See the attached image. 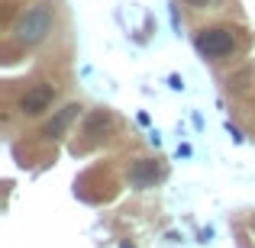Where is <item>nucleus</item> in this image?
Returning a JSON list of instances; mask_svg holds the SVG:
<instances>
[{"label":"nucleus","mask_w":255,"mask_h":248,"mask_svg":"<svg viewBox=\"0 0 255 248\" xmlns=\"http://www.w3.org/2000/svg\"><path fill=\"white\" fill-rule=\"evenodd\" d=\"M52 23H55V10H52V3H45V0H42V3H32L29 10L16 19L13 36H16L19 45H39L45 36H49Z\"/></svg>","instance_id":"obj_1"},{"label":"nucleus","mask_w":255,"mask_h":248,"mask_svg":"<svg viewBox=\"0 0 255 248\" xmlns=\"http://www.w3.org/2000/svg\"><path fill=\"white\" fill-rule=\"evenodd\" d=\"M233 49H236V36L226 26H213V29L197 32V52L204 58H226Z\"/></svg>","instance_id":"obj_2"},{"label":"nucleus","mask_w":255,"mask_h":248,"mask_svg":"<svg viewBox=\"0 0 255 248\" xmlns=\"http://www.w3.org/2000/svg\"><path fill=\"white\" fill-rule=\"evenodd\" d=\"M52 100H55V90H52L49 84H36V87H29V90L23 93L19 106H23V113H42V110L52 106Z\"/></svg>","instance_id":"obj_3"},{"label":"nucleus","mask_w":255,"mask_h":248,"mask_svg":"<svg viewBox=\"0 0 255 248\" xmlns=\"http://www.w3.org/2000/svg\"><path fill=\"white\" fill-rule=\"evenodd\" d=\"M158 177H162V167L155 162H136L132 171H129V184L132 187H152Z\"/></svg>","instance_id":"obj_4"},{"label":"nucleus","mask_w":255,"mask_h":248,"mask_svg":"<svg viewBox=\"0 0 255 248\" xmlns=\"http://www.w3.org/2000/svg\"><path fill=\"white\" fill-rule=\"evenodd\" d=\"M78 113H81V106H78V103H68V106H65V110L58 113L55 119H52L49 126H45V136H62V129H65V126H68L71 119L78 116Z\"/></svg>","instance_id":"obj_5"},{"label":"nucleus","mask_w":255,"mask_h":248,"mask_svg":"<svg viewBox=\"0 0 255 248\" xmlns=\"http://www.w3.org/2000/svg\"><path fill=\"white\" fill-rule=\"evenodd\" d=\"M191 6H197V10H207V6H217L220 0H187Z\"/></svg>","instance_id":"obj_6"},{"label":"nucleus","mask_w":255,"mask_h":248,"mask_svg":"<svg viewBox=\"0 0 255 248\" xmlns=\"http://www.w3.org/2000/svg\"><path fill=\"white\" fill-rule=\"evenodd\" d=\"M123 248H129V245H123Z\"/></svg>","instance_id":"obj_7"}]
</instances>
